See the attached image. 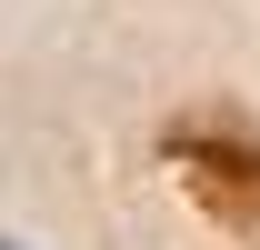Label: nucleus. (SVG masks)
I'll use <instances>...</instances> for the list:
<instances>
[{
	"mask_svg": "<svg viewBox=\"0 0 260 250\" xmlns=\"http://www.w3.org/2000/svg\"><path fill=\"white\" fill-rule=\"evenodd\" d=\"M160 160L180 170V190H190L220 230L260 240V120H240V110H190V120L160 130Z\"/></svg>",
	"mask_w": 260,
	"mask_h": 250,
	"instance_id": "obj_1",
	"label": "nucleus"
},
{
	"mask_svg": "<svg viewBox=\"0 0 260 250\" xmlns=\"http://www.w3.org/2000/svg\"><path fill=\"white\" fill-rule=\"evenodd\" d=\"M0 250H10V240H0Z\"/></svg>",
	"mask_w": 260,
	"mask_h": 250,
	"instance_id": "obj_2",
	"label": "nucleus"
}]
</instances>
